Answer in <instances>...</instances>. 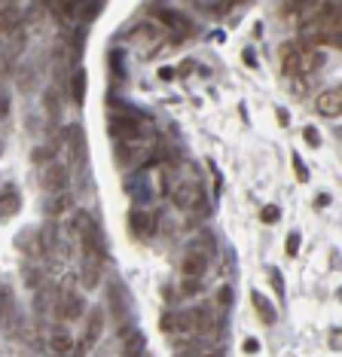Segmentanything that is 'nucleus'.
<instances>
[{
	"mask_svg": "<svg viewBox=\"0 0 342 357\" xmlns=\"http://www.w3.org/2000/svg\"><path fill=\"white\" fill-rule=\"evenodd\" d=\"M10 305H12V296H10V290L0 284V324H3V315L10 312Z\"/></svg>",
	"mask_w": 342,
	"mask_h": 357,
	"instance_id": "4be33fe9",
	"label": "nucleus"
},
{
	"mask_svg": "<svg viewBox=\"0 0 342 357\" xmlns=\"http://www.w3.org/2000/svg\"><path fill=\"white\" fill-rule=\"evenodd\" d=\"M110 70H113V76L125 74V70H123V55H119V49H113V52H110Z\"/></svg>",
	"mask_w": 342,
	"mask_h": 357,
	"instance_id": "bb28decb",
	"label": "nucleus"
},
{
	"mask_svg": "<svg viewBox=\"0 0 342 357\" xmlns=\"http://www.w3.org/2000/svg\"><path fill=\"white\" fill-rule=\"evenodd\" d=\"M315 110L321 113V116H327V119L342 116V85H333V89L321 92L318 101H315Z\"/></svg>",
	"mask_w": 342,
	"mask_h": 357,
	"instance_id": "423d86ee",
	"label": "nucleus"
},
{
	"mask_svg": "<svg viewBox=\"0 0 342 357\" xmlns=\"http://www.w3.org/2000/svg\"><path fill=\"white\" fill-rule=\"evenodd\" d=\"M241 3H251V0H230V6H241Z\"/></svg>",
	"mask_w": 342,
	"mask_h": 357,
	"instance_id": "473e14b6",
	"label": "nucleus"
},
{
	"mask_svg": "<svg viewBox=\"0 0 342 357\" xmlns=\"http://www.w3.org/2000/svg\"><path fill=\"white\" fill-rule=\"evenodd\" d=\"M217 305H220V312H226L232 305V290L230 287H220V294H217Z\"/></svg>",
	"mask_w": 342,
	"mask_h": 357,
	"instance_id": "393cba45",
	"label": "nucleus"
},
{
	"mask_svg": "<svg viewBox=\"0 0 342 357\" xmlns=\"http://www.w3.org/2000/svg\"><path fill=\"white\" fill-rule=\"evenodd\" d=\"M70 208H74V196L64 190V192H55L52 205H49V214H52V217H61V214L70 211Z\"/></svg>",
	"mask_w": 342,
	"mask_h": 357,
	"instance_id": "6ab92c4d",
	"label": "nucleus"
},
{
	"mask_svg": "<svg viewBox=\"0 0 342 357\" xmlns=\"http://www.w3.org/2000/svg\"><path fill=\"white\" fill-rule=\"evenodd\" d=\"M128 40L138 43V46H147V43H159V28H156V25H147V21H144V25H138L132 34H128Z\"/></svg>",
	"mask_w": 342,
	"mask_h": 357,
	"instance_id": "dca6fc26",
	"label": "nucleus"
},
{
	"mask_svg": "<svg viewBox=\"0 0 342 357\" xmlns=\"http://www.w3.org/2000/svg\"><path fill=\"white\" fill-rule=\"evenodd\" d=\"M290 162H294V168H296V177H299V183H305V181H309V171H305L303 159H299V153H294V156H290Z\"/></svg>",
	"mask_w": 342,
	"mask_h": 357,
	"instance_id": "a878e982",
	"label": "nucleus"
},
{
	"mask_svg": "<svg viewBox=\"0 0 342 357\" xmlns=\"http://www.w3.org/2000/svg\"><path fill=\"white\" fill-rule=\"evenodd\" d=\"M86 290H95L101 281V256H83V275H80Z\"/></svg>",
	"mask_w": 342,
	"mask_h": 357,
	"instance_id": "9d476101",
	"label": "nucleus"
},
{
	"mask_svg": "<svg viewBox=\"0 0 342 357\" xmlns=\"http://www.w3.org/2000/svg\"><path fill=\"white\" fill-rule=\"evenodd\" d=\"M171 202L181 211H196V205H202V187L199 181H183L171 190Z\"/></svg>",
	"mask_w": 342,
	"mask_h": 357,
	"instance_id": "7ed1b4c3",
	"label": "nucleus"
},
{
	"mask_svg": "<svg viewBox=\"0 0 342 357\" xmlns=\"http://www.w3.org/2000/svg\"><path fill=\"white\" fill-rule=\"evenodd\" d=\"M208 260H211V254H205L202 247L192 245L190 251L183 254V260H181V272H183V278H202L205 272H208Z\"/></svg>",
	"mask_w": 342,
	"mask_h": 357,
	"instance_id": "20e7f679",
	"label": "nucleus"
},
{
	"mask_svg": "<svg viewBox=\"0 0 342 357\" xmlns=\"http://www.w3.org/2000/svg\"><path fill=\"white\" fill-rule=\"evenodd\" d=\"M281 74L284 76H303V68H299V52L294 43L281 49Z\"/></svg>",
	"mask_w": 342,
	"mask_h": 357,
	"instance_id": "4468645a",
	"label": "nucleus"
},
{
	"mask_svg": "<svg viewBox=\"0 0 342 357\" xmlns=\"http://www.w3.org/2000/svg\"><path fill=\"white\" fill-rule=\"evenodd\" d=\"M55 312H59V318L61 320H74V318H80L83 312H86V303H83V296L77 294L70 284H64V287L59 290V303H55Z\"/></svg>",
	"mask_w": 342,
	"mask_h": 357,
	"instance_id": "f03ea898",
	"label": "nucleus"
},
{
	"mask_svg": "<svg viewBox=\"0 0 342 357\" xmlns=\"http://www.w3.org/2000/svg\"><path fill=\"white\" fill-rule=\"evenodd\" d=\"M299 52V68H303V76L305 74H315V70L324 64V55L318 52V46H296Z\"/></svg>",
	"mask_w": 342,
	"mask_h": 357,
	"instance_id": "9b49d317",
	"label": "nucleus"
},
{
	"mask_svg": "<svg viewBox=\"0 0 342 357\" xmlns=\"http://www.w3.org/2000/svg\"><path fill=\"white\" fill-rule=\"evenodd\" d=\"M245 351L248 354H256V351H260V342H256V339H245Z\"/></svg>",
	"mask_w": 342,
	"mask_h": 357,
	"instance_id": "c756f323",
	"label": "nucleus"
},
{
	"mask_svg": "<svg viewBox=\"0 0 342 357\" xmlns=\"http://www.w3.org/2000/svg\"><path fill=\"white\" fill-rule=\"evenodd\" d=\"M156 19H159V25L165 28V31H171V37H190L192 34V21L183 19L181 12H174V10H159Z\"/></svg>",
	"mask_w": 342,
	"mask_h": 357,
	"instance_id": "6e6552de",
	"label": "nucleus"
},
{
	"mask_svg": "<svg viewBox=\"0 0 342 357\" xmlns=\"http://www.w3.org/2000/svg\"><path fill=\"white\" fill-rule=\"evenodd\" d=\"M278 217H281V211H278L275 205H266V208L260 211V220H263V223H278Z\"/></svg>",
	"mask_w": 342,
	"mask_h": 357,
	"instance_id": "5701e85b",
	"label": "nucleus"
},
{
	"mask_svg": "<svg viewBox=\"0 0 342 357\" xmlns=\"http://www.w3.org/2000/svg\"><path fill=\"white\" fill-rule=\"evenodd\" d=\"M196 294H202V278H187L181 284V296H196Z\"/></svg>",
	"mask_w": 342,
	"mask_h": 357,
	"instance_id": "412c9836",
	"label": "nucleus"
},
{
	"mask_svg": "<svg viewBox=\"0 0 342 357\" xmlns=\"http://www.w3.org/2000/svg\"><path fill=\"white\" fill-rule=\"evenodd\" d=\"M19 205H21L19 192H16V190H6L3 196H0V220H6V217H12V214H19Z\"/></svg>",
	"mask_w": 342,
	"mask_h": 357,
	"instance_id": "f3484780",
	"label": "nucleus"
},
{
	"mask_svg": "<svg viewBox=\"0 0 342 357\" xmlns=\"http://www.w3.org/2000/svg\"><path fill=\"white\" fill-rule=\"evenodd\" d=\"M174 76H177L174 68H162V70H159V80H174Z\"/></svg>",
	"mask_w": 342,
	"mask_h": 357,
	"instance_id": "7c9ffc66",
	"label": "nucleus"
},
{
	"mask_svg": "<svg viewBox=\"0 0 342 357\" xmlns=\"http://www.w3.org/2000/svg\"><path fill=\"white\" fill-rule=\"evenodd\" d=\"M278 123H281V125H288V110H284V107H278Z\"/></svg>",
	"mask_w": 342,
	"mask_h": 357,
	"instance_id": "2f4dec72",
	"label": "nucleus"
},
{
	"mask_svg": "<svg viewBox=\"0 0 342 357\" xmlns=\"http://www.w3.org/2000/svg\"><path fill=\"white\" fill-rule=\"evenodd\" d=\"M156 229V214H150L147 208H132L128 211V232L134 238H150Z\"/></svg>",
	"mask_w": 342,
	"mask_h": 357,
	"instance_id": "39448f33",
	"label": "nucleus"
},
{
	"mask_svg": "<svg viewBox=\"0 0 342 357\" xmlns=\"http://www.w3.org/2000/svg\"><path fill=\"white\" fill-rule=\"evenodd\" d=\"M284 251H288L290 256L299 254V232H290V235H288V245H284Z\"/></svg>",
	"mask_w": 342,
	"mask_h": 357,
	"instance_id": "cd10ccee",
	"label": "nucleus"
},
{
	"mask_svg": "<svg viewBox=\"0 0 342 357\" xmlns=\"http://www.w3.org/2000/svg\"><path fill=\"white\" fill-rule=\"evenodd\" d=\"M123 336V333H119ZM147 351V336L141 330H128L125 336H123V354L128 357H138V354H144Z\"/></svg>",
	"mask_w": 342,
	"mask_h": 357,
	"instance_id": "2eb2a0df",
	"label": "nucleus"
},
{
	"mask_svg": "<svg viewBox=\"0 0 342 357\" xmlns=\"http://www.w3.org/2000/svg\"><path fill=\"white\" fill-rule=\"evenodd\" d=\"M251 303H254V309H256V318H260L263 324H269V327H272L275 320H278V312H275V305L269 303V299L263 296L260 290H251Z\"/></svg>",
	"mask_w": 342,
	"mask_h": 357,
	"instance_id": "f8f14e48",
	"label": "nucleus"
},
{
	"mask_svg": "<svg viewBox=\"0 0 342 357\" xmlns=\"http://www.w3.org/2000/svg\"><path fill=\"white\" fill-rule=\"evenodd\" d=\"M339 296H342V290H339Z\"/></svg>",
	"mask_w": 342,
	"mask_h": 357,
	"instance_id": "f704fd0d",
	"label": "nucleus"
},
{
	"mask_svg": "<svg viewBox=\"0 0 342 357\" xmlns=\"http://www.w3.org/2000/svg\"><path fill=\"white\" fill-rule=\"evenodd\" d=\"M101 330H104V312L101 309H92L89 318H86V330H83V348L95 345L101 339Z\"/></svg>",
	"mask_w": 342,
	"mask_h": 357,
	"instance_id": "1a4fd4ad",
	"label": "nucleus"
},
{
	"mask_svg": "<svg viewBox=\"0 0 342 357\" xmlns=\"http://www.w3.org/2000/svg\"><path fill=\"white\" fill-rule=\"evenodd\" d=\"M0 113H3V107H0Z\"/></svg>",
	"mask_w": 342,
	"mask_h": 357,
	"instance_id": "72a5a7b5",
	"label": "nucleus"
},
{
	"mask_svg": "<svg viewBox=\"0 0 342 357\" xmlns=\"http://www.w3.org/2000/svg\"><path fill=\"white\" fill-rule=\"evenodd\" d=\"M70 98L77 104L86 101V70L83 68H74V74H70Z\"/></svg>",
	"mask_w": 342,
	"mask_h": 357,
	"instance_id": "a211bd4d",
	"label": "nucleus"
},
{
	"mask_svg": "<svg viewBox=\"0 0 342 357\" xmlns=\"http://www.w3.org/2000/svg\"><path fill=\"white\" fill-rule=\"evenodd\" d=\"M269 278H272V284H275V294L284 296V278H281V272H278V269H269Z\"/></svg>",
	"mask_w": 342,
	"mask_h": 357,
	"instance_id": "c85d7f7f",
	"label": "nucleus"
},
{
	"mask_svg": "<svg viewBox=\"0 0 342 357\" xmlns=\"http://www.w3.org/2000/svg\"><path fill=\"white\" fill-rule=\"evenodd\" d=\"M303 138H305V144H309V147H318L321 144V134H318L315 125H305L303 128Z\"/></svg>",
	"mask_w": 342,
	"mask_h": 357,
	"instance_id": "b1692460",
	"label": "nucleus"
},
{
	"mask_svg": "<svg viewBox=\"0 0 342 357\" xmlns=\"http://www.w3.org/2000/svg\"><path fill=\"white\" fill-rule=\"evenodd\" d=\"M196 324H199V333H202V336H214V333H217V312H214V305H199Z\"/></svg>",
	"mask_w": 342,
	"mask_h": 357,
	"instance_id": "ddd939ff",
	"label": "nucleus"
},
{
	"mask_svg": "<svg viewBox=\"0 0 342 357\" xmlns=\"http://www.w3.org/2000/svg\"><path fill=\"white\" fill-rule=\"evenodd\" d=\"M49 348H52V351H70V348H74V336H70L68 330H55L52 336H49Z\"/></svg>",
	"mask_w": 342,
	"mask_h": 357,
	"instance_id": "aec40b11",
	"label": "nucleus"
},
{
	"mask_svg": "<svg viewBox=\"0 0 342 357\" xmlns=\"http://www.w3.org/2000/svg\"><path fill=\"white\" fill-rule=\"evenodd\" d=\"M70 183V174H68V165H61V162H49L46 168H43V187L49 190V196H55V192H64Z\"/></svg>",
	"mask_w": 342,
	"mask_h": 357,
	"instance_id": "0eeeda50",
	"label": "nucleus"
},
{
	"mask_svg": "<svg viewBox=\"0 0 342 357\" xmlns=\"http://www.w3.org/2000/svg\"><path fill=\"white\" fill-rule=\"evenodd\" d=\"M150 119L134 107H123V110L110 113V134L117 141H141L147 132Z\"/></svg>",
	"mask_w": 342,
	"mask_h": 357,
	"instance_id": "f257e3e1",
	"label": "nucleus"
}]
</instances>
